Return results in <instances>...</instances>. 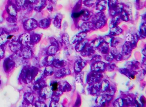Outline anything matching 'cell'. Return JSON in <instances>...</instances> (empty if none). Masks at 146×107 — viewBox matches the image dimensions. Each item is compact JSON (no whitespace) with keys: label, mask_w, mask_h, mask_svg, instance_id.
I'll return each mask as SVG.
<instances>
[{"label":"cell","mask_w":146,"mask_h":107,"mask_svg":"<svg viewBox=\"0 0 146 107\" xmlns=\"http://www.w3.org/2000/svg\"><path fill=\"white\" fill-rule=\"evenodd\" d=\"M106 23V15L103 12L98 13L93 19V23L96 28L100 29L104 26Z\"/></svg>","instance_id":"1"},{"label":"cell","mask_w":146,"mask_h":107,"mask_svg":"<svg viewBox=\"0 0 146 107\" xmlns=\"http://www.w3.org/2000/svg\"><path fill=\"white\" fill-rule=\"evenodd\" d=\"M23 27L25 31L30 32L38 27V22L35 19H28L23 22Z\"/></svg>","instance_id":"2"},{"label":"cell","mask_w":146,"mask_h":107,"mask_svg":"<svg viewBox=\"0 0 146 107\" xmlns=\"http://www.w3.org/2000/svg\"><path fill=\"white\" fill-rule=\"evenodd\" d=\"M19 10L14 3L9 2L6 7V13L11 17L17 18Z\"/></svg>","instance_id":"3"},{"label":"cell","mask_w":146,"mask_h":107,"mask_svg":"<svg viewBox=\"0 0 146 107\" xmlns=\"http://www.w3.org/2000/svg\"><path fill=\"white\" fill-rule=\"evenodd\" d=\"M30 40L31 33L30 32H26L19 36V42L21 44H28V43H30Z\"/></svg>","instance_id":"4"},{"label":"cell","mask_w":146,"mask_h":107,"mask_svg":"<svg viewBox=\"0 0 146 107\" xmlns=\"http://www.w3.org/2000/svg\"><path fill=\"white\" fill-rule=\"evenodd\" d=\"M47 5V0H39L35 5H33V10L37 13H39Z\"/></svg>","instance_id":"5"},{"label":"cell","mask_w":146,"mask_h":107,"mask_svg":"<svg viewBox=\"0 0 146 107\" xmlns=\"http://www.w3.org/2000/svg\"><path fill=\"white\" fill-rule=\"evenodd\" d=\"M51 19L49 18L42 19L38 22V27L42 29L48 28L51 25Z\"/></svg>","instance_id":"6"},{"label":"cell","mask_w":146,"mask_h":107,"mask_svg":"<svg viewBox=\"0 0 146 107\" xmlns=\"http://www.w3.org/2000/svg\"><path fill=\"white\" fill-rule=\"evenodd\" d=\"M10 33L4 29L3 31L0 33V45L5 44L8 42L7 36Z\"/></svg>","instance_id":"7"},{"label":"cell","mask_w":146,"mask_h":107,"mask_svg":"<svg viewBox=\"0 0 146 107\" xmlns=\"http://www.w3.org/2000/svg\"><path fill=\"white\" fill-rule=\"evenodd\" d=\"M81 28L82 30V32L86 33L91 30L94 29L95 27L93 23L88 22L83 24L81 27Z\"/></svg>","instance_id":"8"},{"label":"cell","mask_w":146,"mask_h":107,"mask_svg":"<svg viewBox=\"0 0 146 107\" xmlns=\"http://www.w3.org/2000/svg\"><path fill=\"white\" fill-rule=\"evenodd\" d=\"M41 36L40 35L37 33H33L31 34V40H30V43H32V44L37 43L40 41L41 39Z\"/></svg>","instance_id":"9"},{"label":"cell","mask_w":146,"mask_h":107,"mask_svg":"<svg viewBox=\"0 0 146 107\" xmlns=\"http://www.w3.org/2000/svg\"><path fill=\"white\" fill-rule=\"evenodd\" d=\"M120 17L119 16H114L113 19L111 20V22L110 24V27L112 28L113 27H117L118 24H119V23L120 22Z\"/></svg>","instance_id":"10"},{"label":"cell","mask_w":146,"mask_h":107,"mask_svg":"<svg viewBox=\"0 0 146 107\" xmlns=\"http://www.w3.org/2000/svg\"><path fill=\"white\" fill-rule=\"evenodd\" d=\"M122 31H123L121 29L117 26V27H113L111 29V30H110V35L112 36H117V35L120 34Z\"/></svg>","instance_id":"11"},{"label":"cell","mask_w":146,"mask_h":107,"mask_svg":"<svg viewBox=\"0 0 146 107\" xmlns=\"http://www.w3.org/2000/svg\"><path fill=\"white\" fill-rule=\"evenodd\" d=\"M62 19V17L61 15L58 14L56 16L54 21V24L55 27H57L58 28H60V27H61V23Z\"/></svg>","instance_id":"12"},{"label":"cell","mask_w":146,"mask_h":107,"mask_svg":"<svg viewBox=\"0 0 146 107\" xmlns=\"http://www.w3.org/2000/svg\"><path fill=\"white\" fill-rule=\"evenodd\" d=\"M87 36L86 33L81 32V33H78L73 36V39H72V41H80L84 38L86 37Z\"/></svg>","instance_id":"13"},{"label":"cell","mask_w":146,"mask_h":107,"mask_svg":"<svg viewBox=\"0 0 146 107\" xmlns=\"http://www.w3.org/2000/svg\"><path fill=\"white\" fill-rule=\"evenodd\" d=\"M128 13L125 11L123 10V11L121 13H120V19L122 20H123L125 22H128L129 21V15L128 14Z\"/></svg>","instance_id":"14"},{"label":"cell","mask_w":146,"mask_h":107,"mask_svg":"<svg viewBox=\"0 0 146 107\" xmlns=\"http://www.w3.org/2000/svg\"><path fill=\"white\" fill-rule=\"evenodd\" d=\"M97 9L100 11L106 10V2L105 1H102L101 2L99 3L97 5Z\"/></svg>","instance_id":"15"},{"label":"cell","mask_w":146,"mask_h":107,"mask_svg":"<svg viewBox=\"0 0 146 107\" xmlns=\"http://www.w3.org/2000/svg\"><path fill=\"white\" fill-rule=\"evenodd\" d=\"M109 7L110 10H113L117 6V0H108Z\"/></svg>","instance_id":"16"},{"label":"cell","mask_w":146,"mask_h":107,"mask_svg":"<svg viewBox=\"0 0 146 107\" xmlns=\"http://www.w3.org/2000/svg\"><path fill=\"white\" fill-rule=\"evenodd\" d=\"M140 33L139 36L138 37H145V33H146V27L145 24H142L140 29Z\"/></svg>","instance_id":"17"},{"label":"cell","mask_w":146,"mask_h":107,"mask_svg":"<svg viewBox=\"0 0 146 107\" xmlns=\"http://www.w3.org/2000/svg\"><path fill=\"white\" fill-rule=\"evenodd\" d=\"M25 2V0H14L15 4L16 5L18 9L19 8H22Z\"/></svg>","instance_id":"18"},{"label":"cell","mask_w":146,"mask_h":107,"mask_svg":"<svg viewBox=\"0 0 146 107\" xmlns=\"http://www.w3.org/2000/svg\"><path fill=\"white\" fill-rule=\"evenodd\" d=\"M39 0H25V1L30 5H33L36 4Z\"/></svg>","instance_id":"19"},{"label":"cell","mask_w":146,"mask_h":107,"mask_svg":"<svg viewBox=\"0 0 146 107\" xmlns=\"http://www.w3.org/2000/svg\"><path fill=\"white\" fill-rule=\"evenodd\" d=\"M52 89L53 91H55L58 89V84L57 82H54L52 84Z\"/></svg>","instance_id":"20"},{"label":"cell","mask_w":146,"mask_h":107,"mask_svg":"<svg viewBox=\"0 0 146 107\" xmlns=\"http://www.w3.org/2000/svg\"><path fill=\"white\" fill-rule=\"evenodd\" d=\"M47 9H48V10L50 11H52L53 10V7H52V5H50V4H49V5H47Z\"/></svg>","instance_id":"21"},{"label":"cell","mask_w":146,"mask_h":107,"mask_svg":"<svg viewBox=\"0 0 146 107\" xmlns=\"http://www.w3.org/2000/svg\"><path fill=\"white\" fill-rule=\"evenodd\" d=\"M48 1L52 3H56L57 2V0H48Z\"/></svg>","instance_id":"22"}]
</instances>
